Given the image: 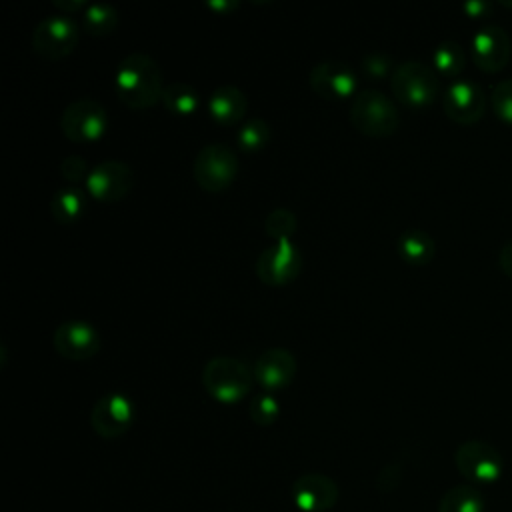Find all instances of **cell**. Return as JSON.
Listing matches in <instances>:
<instances>
[{
    "mask_svg": "<svg viewBox=\"0 0 512 512\" xmlns=\"http://www.w3.org/2000/svg\"><path fill=\"white\" fill-rule=\"evenodd\" d=\"M248 414H250L252 422H256L260 426H270L272 422H276V418L280 414L278 400L272 394L262 392L256 398H252V402L248 406Z\"/></svg>",
    "mask_w": 512,
    "mask_h": 512,
    "instance_id": "28",
    "label": "cell"
},
{
    "mask_svg": "<svg viewBox=\"0 0 512 512\" xmlns=\"http://www.w3.org/2000/svg\"><path fill=\"white\" fill-rule=\"evenodd\" d=\"M486 102L484 90L468 78H454L442 94V108L456 124H474L480 120Z\"/></svg>",
    "mask_w": 512,
    "mask_h": 512,
    "instance_id": "12",
    "label": "cell"
},
{
    "mask_svg": "<svg viewBox=\"0 0 512 512\" xmlns=\"http://www.w3.org/2000/svg\"><path fill=\"white\" fill-rule=\"evenodd\" d=\"M362 70L370 78H384L392 70V58L384 52H368L362 58Z\"/></svg>",
    "mask_w": 512,
    "mask_h": 512,
    "instance_id": "29",
    "label": "cell"
},
{
    "mask_svg": "<svg viewBox=\"0 0 512 512\" xmlns=\"http://www.w3.org/2000/svg\"><path fill=\"white\" fill-rule=\"evenodd\" d=\"M52 344L68 360H88L100 350V334L86 320H64L56 326Z\"/></svg>",
    "mask_w": 512,
    "mask_h": 512,
    "instance_id": "14",
    "label": "cell"
},
{
    "mask_svg": "<svg viewBox=\"0 0 512 512\" xmlns=\"http://www.w3.org/2000/svg\"><path fill=\"white\" fill-rule=\"evenodd\" d=\"M114 92L118 100L132 110H142L156 104L164 92L158 62L144 52L124 56L114 70Z\"/></svg>",
    "mask_w": 512,
    "mask_h": 512,
    "instance_id": "1",
    "label": "cell"
},
{
    "mask_svg": "<svg viewBox=\"0 0 512 512\" xmlns=\"http://www.w3.org/2000/svg\"><path fill=\"white\" fill-rule=\"evenodd\" d=\"M108 128V112L102 102L94 98H78L70 102L60 114L62 134L78 144L98 140Z\"/></svg>",
    "mask_w": 512,
    "mask_h": 512,
    "instance_id": "8",
    "label": "cell"
},
{
    "mask_svg": "<svg viewBox=\"0 0 512 512\" xmlns=\"http://www.w3.org/2000/svg\"><path fill=\"white\" fill-rule=\"evenodd\" d=\"M390 86L404 106L424 108L438 96L440 80L434 66L422 60H404L392 70Z\"/></svg>",
    "mask_w": 512,
    "mask_h": 512,
    "instance_id": "4",
    "label": "cell"
},
{
    "mask_svg": "<svg viewBox=\"0 0 512 512\" xmlns=\"http://www.w3.org/2000/svg\"><path fill=\"white\" fill-rule=\"evenodd\" d=\"M484 508V496L474 484L452 486L438 502V512H484Z\"/></svg>",
    "mask_w": 512,
    "mask_h": 512,
    "instance_id": "21",
    "label": "cell"
},
{
    "mask_svg": "<svg viewBox=\"0 0 512 512\" xmlns=\"http://www.w3.org/2000/svg\"><path fill=\"white\" fill-rule=\"evenodd\" d=\"M60 172H62V176H64L66 180H70V182L86 180L88 174H90L86 160H84L82 156H78V154H70V156L62 158V162H60Z\"/></svg>",
    "mask_w": 512,
    "mask_h": 512,
    "instance_id": "30",
    "label": "cell"
},
{
    "mask_svg": "<svg viewBox=\"0 0 512 512\" xmlns=\"http://www.w3.org/2000/svg\"><path fill=\"white\" fill-rule=\"evenodd\" d=\"M270 136H272L270 124L262 118H252V120L244 122L236 132V140H238L240 148L246 152H256V150L264 148L268 144Z\"/></svg>",
    "mask_w": 512,
    "mask_h": 512,
    "instance_id": "25",
    "label": "cell"
},
{
    "mask_svg": "<svg viewBox=\"0 0 512 512\" xmlns=\"http://www.w3.org/2000/svg\"><path fill=\"white\" fill-rule=\"evenodd\" d=\"M490 106H492L494 114H496L502 122L512 124V78L498 80V82L492 86V92H490Z\"/></svg>",
    "mask_w": 512,
    "mask_h": 512,
    "instance_id": "27",
    "label": "cell"
},
{
    "mask_svg": "<svg viewBox=\"0 0 512 512\" xmlns=\"http://www.w3.org/2000/svg\"><path fill=\"white\" fill-rule=\"evenodd\" d=\"M292 500L304 512H326L338 500V486L322 472H306L292 484Z\"/></svg>",
    "mask_w": 512,
    "mask_h": 512,
    "instance_id": "15",
    "label": "cell"
},
{
    "mask_svg": "<svg viewBox=\"0 0 512 512\" xmlns=\"http://www.w3.org/2000/svg\"><path fill=\"white\" fill-rule=\"evenodd\" d=\"M118 20H120V16H118V10L114 6L96 2V4L86 6L84 16H82V26L90 34L108 36L116 30Z\"/></svg>",
    "mask_w": 512,
    "mask_h": 512,
    "instance_id": "23",
    "label": "cell"
},
{
    "mask_svg": "<svg viewBox=\"0 0 512 512\" xmlns=\"http://www.w3.org/2000/svg\"><path fill=\"white\" fill-rule=\"evenodd\" d=\"M80 38V28L68 14L56 12L44 16L32 30V48L36 54L48 60H60L68 56Z\"/></svg>",
    "mask_w": 512,
    "mask_h": 512,
    "instance_id": "6",
    "label": "cell"
},
{
    "mask_svg": "<svg viewBox=\"0 0 512 512\" xmlns=\"http://www.w3.org/2000/svg\"><path fill=\"white\" fill-rule=\"evenodd\" d=\"M254 382V372L238 358L214 356L202 368L204 390L218 402L234 404L242 400Z\"/></svg>",
    "mask_w": 512,
    "mask_h": 512,
    "instance_id": "2",
    "label": "cell"
},
{
    "mask_svg": "<svg viewBox=\"0 0 512 512\" xmlns=\"http://www.w3.org/2000/svg\"><path fill=\"white\" fill-rule=\"evenodd\" d=\"M132 186H134L132 166L116 158L98 162L94 168H90V174L86 178L88 192L102 202L122 200L124 196L130 194Z\"/></svg>",
    "mask_w": 512,
    "mask_h": 512,
    "instance_id": "11",
    "label": "cell"
},
{
    "mask_svg": "<svg viewBox=\"0 0 512 512\" xmlns=\"http://www.w3.org/2000/svg\"><path fill=\"white\" fill-rule=\"evenodd\" d=\"M498 266L500 270L512 278V240H508L498 252Z\"/></svg>",
    "mask_w": 512,
    "mask_h": 512,
    "instance_id": "32",
    "label": "cell"
},
{
    "mask_svg": "<svg viewBox=\"0 0 512 512\" xmlns=\"http://www.w3.org/2000/svg\"><path fill=\"white\" fill-rule=\"evenodd\" d=\"M238 168V156L230 146L222 142H210L204 144L194 156L192 176L202 190L222 192L232 184Z\"/></svg>",
    "mask_w": 512,
    "mask_h": 512,
    "instance_id": "5",
    "label": "cell"
},
{
    "mask_svg": "<svg viewBox=\"0 0 512 512\" xmlns=\"http://www.w3.org/2000/svg\"><path fill=\"white\" fill-rule=\"evenodd\" d=\"M206 106H208V114L212 116L214 122L232 126V124L240 122V118L246 114L248 98L240 88H236L232 84H222L212 90Z\"/></svg>",
    "mask_w": 512,
    "mask_h": 512,
    "instance_id": "18",
    "label": "cell"
},
{
    "mask_svg": "<svg viewBox=\"0 0 512 512\" xmlns=\"http://www.w3.org/2000/svg\"><path fill=\"white\" fill-rule=\"evenodd\" d=\"M296 224V216L290 208H274L264 220V230L274 240H290Z\"/></svg>",
    "mask_w": 512,
    "mask_h": 512,
    "instance_id": "26",
    "label": "cell"
},
{
    "mask_svg": "<svg viewBox=\"0 0 512 512\" xmlns=\"http://www.w3.org/2000/svg\"><path fill=\"white\" fill-rule=\"evenodd\" d=\"M458 472L474 486L490 484L504 472V458L496 446L484 440H466L454 452Z\"/></svg>",
    "mask_w": 512,
    "mask_h": 512,
    "instance_id": "7",
    "label": "cell"
},
{
    "mask_svg": "<svg viewBox=\"0 0 512 512\" xmlns=\"http://www.w3.org/2000/svg\"><path fill=\"white\" fill-rule=\"evenodd\" d=\"M160 100H162V104L166 106L168 112L178 114V116H190L200 106L198 90L192 84L180 82V80L166 84Z\"/></svg>",
    "mask_w": 512,
    "mask_h": 512,
    "instance_id": "22",
    "label": "cell"
},
{
    "mask_svg": "<svg viewBox=\"0 0 512 512\" xmlns=\"http://www.w3.org/2000/svg\"><path fill=\"white\" fill-rule=\"evenodd\" d=\"M86 208V196L76 186L58 188L50 198V214L58 224H74Z\"/></svg>",
    "mask_w": 512,
    "mask_h": 512,
    "instance_id": "20",
    "label": "cell"
},
{
    "mask_svg": "<svg viewBox=\"0 0 512 512\" xmlns=\"http://www.w3.org/2000/svg\"><path fill=\"white\" fill-rule=\"evenodd\" d=\"M462 10L470 18H480V16H486L492 10V2H488V0H466L462 4Z\"/></svg>",
    "mask_w": 512,
    "mask_h": 512,
    "instance_id": "31",
    "label": "cell"
},
{
    "mask_svg": "<svg viewBox=\"0 0 512 512\" xmlns=\"http://www.w3.org/2000/svg\"><path fill=\"white\" fill-rule=\"evenodd\" d=\"M350 122L366 136L384 138L396 132L400 124V112L392 98L384 92L366 88L360 90L350 104Z\"/></svg>",
    "mask_w": 512,
    "mask_h": 512,
    "instance_id": "3",
    "label": "cell"
},
{
    "mask_svg": "<svg viewBox=\"0 0 512 512\" xmlns=\"http://www.w3.org/2000/svg\"><path fill=\"white\" fill-rule=\"evenodd\" d=\"M54 6H58V8H62L64 10V14L66 12H76V10H80V8H84L86 6V2L84 0H56L54 2Z\"/></svg>",
    "mask_w": 512,
    "mask_h": 512,
    "instance_id": "33",
    "label": "cell"
},
{
    "mask_svg": "<svg viewBox=\"0 0 512 512\" xmlns=\"http://www.w3.org/2000/svg\"><path fill=\"white\" fill-rule=\"evenodd\" d=\"M298 370L296 356L286 348H268L254 362V380L264 390H280L288 386Z\"/></svg>",
    "mask_w": 512,
    "mask_h": 512,
    "instance_id": "17",
    "label": "cell"
},
{
    "mask_svg": "<svg viewBox=\"0 0 512 512\" xmlns=\"http://www.w3.org/2000/svg\"><path fill=\"white\" fill-rule=\"evenodd\" d=\"M302 268V252L292 240H274L256 258V276L268 286L292 282Z\"/></svg>",
    "mask_w": 512,
    "mask_h": 512,
    "instance_id": "9",
    "label": "cell"
},
{
    "mask_svg": "<svg viewBox=\"0 0 512 512\" xmlns=\"http://www.w3.org/2000/svg\"><path fill=\"white\" fill-rule=\"evenodd\" d=\"M396 250L404 262L412 266H424L434 258L436 244L428 232L420 228H408L398 236Z\"/></svg>",
    "mask_w": 512,
    "mask_h": 512,
    "instance_id": "19",
    "label": "cell"
},
{
    "mask_svg": "<svg viewBox=\"0 0 512 512\" xmlns=\"http://www.w3.org/2000/svg\"><path fill=\"white\" fill-rule=\"evenodd\" d=\"M308 82L310 88L322 98H348L356 88V74L346 62L324 60L312 66Z\"/></svg>",
    "mask_w": 512,
    "mask_h": 512,
    "instance_id": "16",
    "label": "cell"
},
{
    "mask_svg": "<svg viewBox=\"0 0 512 512\" xmlns=\"http://www.w3.org/2000/svg\"><path fill=\"white\" fill-rule=\"evenodd\" d=\"M134 420V402L122 392L100 396L90 410V426L102 438L122 436Z\"/></svg>",
    "mask_w": 512,
    "mask_h": 512,
    "instance_id": "10",
    "label": "cell"
},
{
    "mask_svg": "<svg viewBox=\"0 0 512 512\" xmlns=\"http://www.w3.org/2000/svg\"><path fill=\"white\" fill-rule=\"evenodd\" d=\"M472 60L484 72L502 70L512 56V42L508 32L498 24L480 26L472 40Z\"/></svg>",
    "mask_w": 512,
    "mask_h": 512,
    "instance_id": "13",
    "label": "cell"
},
{
    "mask_svg": "<svg viewBox=\"0 0 512 512\" xmlns=\"http://www.w3.org/2000/svg\"><path fill=\"white\" fill-rule=\"evenodd\" d=\"M206 6H208V8H212V10H224V12H230V10H234V8L238 6V2H234V0H224V2L212 0V2H206Z\"/></svg>",
    "mask_w": 512,
    "mask_h": 512,
    "instance_id": "34",
    "label": "cell"
},
{
    "mask_svg": "<svg viewBox=\"0 0 512 512\" xmlns=\"http://www.w3.org/2000/svg\"><path fill=\"white\" fill-rule=\"evenodd\" d=\"M434 70L444 76H456L466 64V52L456 40H442L432 52Z\"/></svg>",
    "mask_w": 512,
    "mask_h": 512,
    "instance_id": "24",
    "label": "cell"
}]
</instances>
